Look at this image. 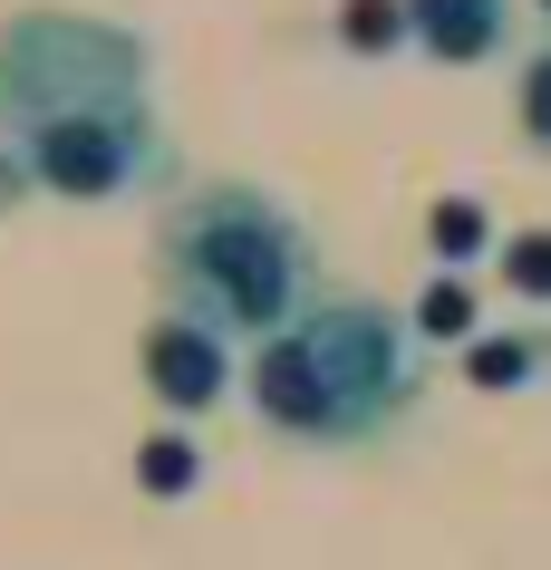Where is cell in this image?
Segmentation results:
<instances>
[{"label": "cell", "instance_id": "8992f818", "mask_svg": "<svg viewBox=\"0 0 551 570\" xmlns=\"http://www.w3.org/2000/svg\"><path fill=\"white\" fill-rule=\"evenodd\" d=\"M338 49H348V59H387V49H416V39H406V0H338Z\"/></svg>", "mask_w": 551, "mask_h": 570}, {"label": "cell", "instance_id": "9c48e42d", "mask_svg": "<svg viewBox=\"0 0 551 570\" xmlns=\"http://www.w3.org/2000/svg\"><path fill=\"white\" fill-rule=\"evenodd\" d=\"M194 474H204V454H194V435H175V425L136 445V483H146V493H194Z\"/></svg>", "mask_w": 551, "mask_h": 570}, {"label": "cell", "instance_id": "6da1fadb", "mask_svg": "<svg viewBox=\"0 0 551 570\" xmlns=\"http://www.w3.org/2000/svg\"><path fill=\"white\" fill-rule=\"evenodd\" d=\"M175 184V136L155 107V49L97 10L0 20V194L136 204Z\"/></svg>", "mask_w": 551, "mask_h": 570}, {"label": "cell", "instance_id": "52a82bcc", "mask_svg": "<svg viewBox=\"0 0 551 570\" xmlns=\"http://www.w3.org/2000/svg\"><path fill=\"white\" fill-rule=\"evenodd\" d=\"M542 367H551V338H474L464 348V377L474 387H532Z\"/></svg>", "mask_w": 551, "mask_h": 570}, {"label": "cell", "instance_id": "4fadbf2b", "mask_svg": "<svg viewBox=\"0 0 551 570\" xmlns=\"http://www.w3.org/2000/svg\"><path fill=\"white\" fill-rule=\"evenodd\" d=\"M542 20H551V0H542Z\"/></svg>", "mask_w": 551, "mask_h": 570}, {"label": "cell", "instance_id": "5b68a950", "mask_svg": "<svg viewBox=\"0 0 551 570\" xmlns=\"http://www.w3.org/2000/svg\"><path fill=\"white\" fill-rule=\"evenodd\" d=\"M406 39L435 68H484L513 49V0H406Z\"/></svg>", "mask_w": 551, "mask_h": 570}, {"label": "cell", "instance_id": "7c38bea8", "mask_svg": "<svg viewBox=\"0 0 551 570\" xmlns=\"http://www.w3.org/2000/svg\"><path fill=\"white\" fill-rule=\"evenodd\" d=\"M426 242H435V262H464V252L484 242V213H474V204H435L426 213Z\"/></svg>", "mask_w": 551, "mask_h": 570}, {"label": "cell", "instance_id": "ba28073f", "mask_svg": "<svg viewBox=\"0 0 551 570\" xmlns=\"http://www.w3.org/2000/svg\"><path fill=\"white\" fill-rule=\"evenodd\" d=\"M513 117H522V146L551 155V39H532L513 68Z\"/></svg>", "mask_w": 551, "mask_h": 570}, {"label": "cell", "instance_id": "277c9868", "mask_svg": "<svg viewBox=\"0 0 551 570\" xmlns=\"http://www.w3.org/2000/svg\"><path fill=\"white\" fill-rule=\"evenodd\" d=\"M136 367H146V396L165 406V416H214L223 396H243L233 338H223L214 320H184V309H155V320H146Z\"/></svg>", "mask_w": 551, "mask_h": 570}, {"label": "cell", "instance_id": "8fae6325", "mask_svg": "<svg viewBox=\"0 0 551 570\" xmlns=\"http://www.w3.org/2000/svg\"><path fill=\"white\" fill-rule=\"evenodd\" d=\"M503 281H513L522 301H551V233H522V242H503Z\"/></svg>", "mask_w": 551, "mask_h": 570}, {"label": "cell", "instance_id": "3957f363", "mask_svg": "<svg viewBox=\"0 0 551 570\" xmlns=\"http://www.w3.org/2000/svg\"><path fill=\"white\" fill-rule=\"evenodd\" d=\"M243 406L291 445H387L416 406V330L367 291H329L243 358Z\"/></svg>", "mask_w": 551, "mask_h": 570}, {"label": "cell", "instance_id": "30bf717a", "mask_svg": "<svg viewBox=\"0 0 551 570\" xmlns=\"http://www.w3.org/2000/svg\"><path fill=\"white\" fill-rule=\"evenodd\" d=\"M416 330H426V338H464V348H474V291H464V281H435L426 309H416Z\"/></svg>", "mask_w": 551, "mask_h": 570}, {"label": "cell", "instance_id": "7a4b0ae2", "mask_svg": "<svg viewBox=\"0 0 551 570\" xmlns=\"http://www.w3.org/2000/svg\"><path fill=\"white\" fill-rule=\"evenodd\" d=\"M155 281H165V309L214 320L223 338H252V348L329 301L319 233L301 223V204H281L272 184H243V175L194 184V194L165 204Z\"/></svg>", "mask_w": 551, "mask_h": 570}]
</instances>
